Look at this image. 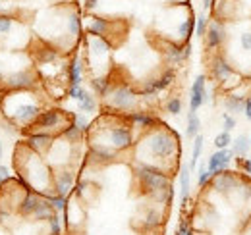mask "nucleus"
Wrapping results in <instances>:
<instances>
[{"label": "nucleus", "instance_id": "nucleus-43", "mask_svg": "<svg viewBox=\"0 0 251 235\" xmlns=\"http://www.w3.org/2000/svg\"><path fill=\"white\" fill-rule=\"evenodd\" d=\"M10 179H12V176H10V168L4 166V164H0V185L8 183Z\"/></svg>", "mask_w": 251, "mask_h": 235}, {"label": "nucleus", "instance_id": "nucleus-11", "mask_svg": "<svg viewBox=\"0 0 251 235\" xmlns=\"http://www.w3.org/2000/svg\"><path fill=\"white\" fill-rule=\"evenodd\" d=\"M209 71H211V77H213L215 81H219L224 89L228 87V81H234L236 87L242 83L240 73H238V71L234 70V66L224 58L222 54H219V52H215L211 62H209Z\"/></svg>", "mask_w": 251, "mask_h": 235}, {"label": "nucleus", "instance_id": "nucleus-7", "mask_svg": "<svg viewBox=\"0 0 251 235\" xmlns=\"http://www.w3.org/2000/svg\"><path fill=\"white\" fill-rule=\"evenodd\" d=\"M141 100L143 98L137 93V87L131 85L129 81H112L106 96L102 98V104L108 114L126 116L133 110H139Z\"/></svg>", "mask_w": 251, "mask_h": 235}, {"label": "nucleus", "instance_id": "nucleus-18", "mask_svg": "<svg viewBox=\"0 0 251 235\" xmlns=\"http://www.w3.org/2000/svg\"><path fill=\"white\" fill-rule=\"evenodd\" d=\"M234 158H236V156H234V152H232L230 148H222V150L211 152V156H209V160H207V170H209V174L215 177L217 174H220V172H226V170L230 168V164H232Z\"/></svg>", "mask_w": 251, "mask_h": 235}, {"label": "nucleus", "instance_id": "nucleus-45", "mask_svg": "<svg viewBox=\"0 0 251 235\" xmlns=\"http://www.w3.org/2000/svg\"><path fill=\"white\" fill-rule=\"evenodd\" d=\"M97 6H99V0H83V8H85V12H93Z\"/></svg>", "mask_w": 251, "mask_h": 235}, {"label": "nucleus", "instance_id": "nucleus-3", "mask_svg": "<svg viewBox=\"0 0 251 235\" xmlns=\"http://www.w3.org/2000/svg\"><path fill=\"white\" fill-rule=\"evenodd\" d=\"M135 141L137 137L131 125L126 121V118L118 114H108V112H104V116L93 121L87 133V143H97V145L112 148L116 152L133 148Z\"/></svg>", "mask_w": 251, "mask_h": 235}, {"label": "nucleus", "instance_id": "nucleus-14", "mask_svg": "<svg viewBox=\"0 0 251 235\" xmlns=\"http://www.w3.org/2000/svg\"><path fill=\"white\" fill-rule=\"evenodd\" d=\"M211 102V93L207 89V75L199 73L193 83H191V91H189V110L197 112L201 106Z\"/></svg>", "mask_w": 251, "mask_h": 235}, {"label": "nucleus", "instance_id": "nucleus-26", "mask_svg": "<svg viewBox=\"0 0 251 235\" xmlns=\"http://www.w3.org/2000/svg\"><path fill=\"white\" fill-rule=\"evenodd\" d=\"M89 85H91V93L97 98H104L110 85H112V79H110V75H99V77L89 79Z\"/></svg>", "mask_w": 251, "mask_h": 235}, {"label": "nucleus", "instance_id": "nucleus-50", "mask_svg": "<svg viewBox=\"0 0 251 235\" xmlns=\"http://www.w3.org/2000/svg\"><path fill=\"white\" fill-rule=\"evenodd\" d=\"M188 235H197V230H195V228H191V230L188 232Z\"/></svg>", "mask_w": 251, "mask_h": 235}, {"label": "nucleus", "instance_id": "nucleus-5", "mask_svg": "<svg viewBox=\"0 0 251 235\" xmlns=\"http://www.w3.org/2000/svg\"><path fill=\"white\" fill-rule=\"evenodd\" d=\"M133 177L137 181V189L141 191V195L149 197L151 201L162 206H168L172 203L174 187L170 174L141 162H133Z\"/></svg>", "mask_w": 251, "mask_h": 235}, {"label": "nucleus", "instance_id": "nucleus-27", "mask_svg": "<svg viewBox=\"0 0 251 235\" xmlns=\"http://www.w3.org/2000/svg\"><path fill=\"white\" fill-rule=\"evenodd\" d=\"M230 150L234 152V156H236V158H246L251 150L250 137H248L246 133H242V135L234 137V139H232V145H230Z\"/></svg>", "mask_w": 251, "mask_h": 235}, {"label": "nucleus", "instance_id": "nucleus-19", "mask_svg": "<svg viewBox=\"0 0 251 235\" xmlns=\"http://www.w3.org/2000/svg\"><path fill=\"white\" fill-rule=\"evenodd\" d=\"M85 62H83V56L79 52H75L74 56L68 58V64H66V81H68V87H77L81 85L83 81V68Z\"/></svg>", "mask_w": 251, "mask_h": 235}, {"label": "nucleus", "instance_id": "nucleus-16", "mask_svg": "<svg viewBox=\"0 0 251 235\" xmlns=\"http://www.w3.org/2000/svg\"><path fill=\"white\" fill-rule=\"evenodd\" d=\"M203 39H205V48H207V50H211V52L219 50L220 47L226 43V39H228L224 22H222V20H213V22H209V27H207V33H205Z\"/></svg>", "mask_w": 251, "mask_h": 235}, {"label": "nucleus", "instance_id": "nucleus-49", "mask_svg": "<svg viewBox=\"0 0 251 235\" xmlns=\"http://www.w3.org/2000/svg\"><path fill=\"white\" fill-rule=\"evenodd\" d=\"M0 235H10L6 230H4V226H2V224H0Z\"/></svg>", "mask_w": 251, "mask_h": 235}, {"label": "nucleus", "instance_id": "nucleus-31", "mask_svg": "<svg viewBox=\"0 0 251 235\" xmlns=\"http://www.w3.org/2000/svg\"><path fill=\"white\" fill-rule=\"evenodd\" d=\"M201 133V119L197 116V112H188V125H186V137L188 139H195Z\"/></svg>", "mask_w": 251, "mask_h": 235}, {"label": "nucleus", "instance_id": "nucleus-8", "mask_svg": "<svg viewBox=\"0 0 251 235\" xmlns=\"http://www.w3.org/2000/svg\"><path fill=\"white\" fill-rule=\"evenodd\" d=\"M72 121L68 112L58 108H43V112L37 116V119L27 127L29 133H52L60 135L62 129Z\"/></svg>", "mask_w": 251, "mask_h": 235}, {"label": "nucleus", "instance_id": "nucleus-25", "mask_svg": "<svg viewBox=\"0 0 251 235\" xmlns=\"http://www.w3.org/2000/svg\"><path fill=\"white\" fill-rule=\"evenodd\" d=\"M97 110H99V98L95 96L91 91L85 89L83 94L77 100V112H83L87 116H93V114H97Z\"/></svg>", "mask_w": 251, "mask_h": 235}, {"label": "nucleus", "instance_id": "nucleus-30", "mask_svg": "<svg viewBox=\"0 0 251 235\" xmlns=\"http://www.w3.org/2000/svg\"><path fill=\"white\" fill-rule=\"evenodd\" d=\"M60 137H62V139H66L68 143H81V141H83V137H85V133H83L81 129H77V127H75V125L70 121V123H68V125L62 129Z\"/></svg>", "mask_w": 251, "mask_h": 235}, {"label": "nucleus", "instance_id": "nucleus-32", "mask_svg": "<svg viewBox=\"0 0 251 235\" xmlns=\"http://www.w3.org/2000/svg\"><path fill=\"white\" fill-rule=\"evenodd\" d=\"M72 118V123L77 127V129H81L83 133H85V137H87V133H89V129H91V118L87 116V114H83V112H72L70 114Z\"/></svg>", "mask_w": 251, "mask_h": 235}, {"label": "nucleus", "instance_id": "nucleus-1", "mask_svg": "<svg viewBox=\"0 0 251 235\" xmlns=\"http://www.w3.org/2000/svg\"><path fill=\"white\" fill-rule=\"evenodd\" d=\"M133 158L135 162L172 174L180 168V135L174 129L158 123L135 141Z\"/></svg>", "mask_w": 251, "mask_h": 235}, {"label": "nucleus", "instance_id": "nucleus-51", "mask_svg": "<svg viewBox=\"0 0 251 235\" xmlns=\"http://www.w3.org/2000/svg\"><path fill=\"white\" fill-rule=\"evenodd\" d=\"M149 235H153V232H151V234H149Z\"/></svg>", "mask_w": 251, "mask_h": 235}, {"label": "nucleus", "instance_id": "nucleus-41", "mask_svg": "<svg viewBox=\"0 0 251 235\" xmlns=\"http://www.w3.org/2000/svg\"><path fill=\"white\" fill-rule=\"evenodd\" d=\"M240 170L246 174L248 177H251V156H246V158H236Z\"/></svg>", "mask_w": 251, "mask_h": 235}, {"label": "nucleus", "instance_id": "nucleus-20", "mask_svg": "<svg viewBox=\"0 0 251 235\" xmlns=\"http://www.w3.org/2000/svg\"><path fill=\"white\" fill-rule=\"evenodd\" d=\"M56 137L58 135H52V133H27V137H25L24 143L31 148L33 152H37L41 156H47V152L50 150Z\"/></svg>", "mask_w": 251, "mask_h": 235}, {"label": "nucleus", "instance_id": "nucleus-15", "mask_svg": "<svg viewBox=\"0 0 251 235\" xmlns=\"http://www.w3.org/2000/svg\"><path fill=\"white\" fill-rule=\"evenodd\" d=\"M75 183H77V177H75V170L74 168L54 170V174H52V189H54L56 195L72 197L74 189H75Z\"/></svg>", "mask_w": 251, "mask_h": 235}, {"label": "nucleus", "instance_id": "nucleus-2", "mask_svg": "<svg viewBox=\"0 0 251 235\" xmlns=\"http://www.w3.org/2000/svg\"><path fill=\"white\" fill-rule=\"evenodd\" d=\"M14 168L18 179L31 191L41 195H52V174L54 170L49 166L47 158L33 152L25 143H20L14 154Z\"/></svg>", "mask_w": 251, "mask_h": 235}, {"label": "nucleus", "instance_id": "nucleus-33", "mask_svg": "<svg viewBox=\"0 0 251 235\" xmlns=\"http://www.w3.org/2000/svg\"><path fill=\"white\" fill-rule=\"evenodd\" d=\"M47 235H62L64 234V220H62V214H52L47 222Z\"/></svg>", "mask_w": 251, "mask_h": 235}, {"label": "nucleus", "instance_id": "nucleus-40", "mask_svg": "<svg viewBox=\"0 0 251 235\" xmlns=\"http://www.w3.org/2000/svg\"><path fill=\"white\" fill-rule=\"evenodd\" d=\"M83 91H85V87H83V85H77V87H68V89H66V96L77 102V100H79V96L83 94Z\"/></svg>", "mask_w": 251, "mask_h": 235}, {"label": "nucleus", "instance_id": "nucleus-46", "mask_svg": "<svg viewBox=\"0 0 251 235\" xmlns=\"http://www.w3.org/2000/svg\"><path fill=\"white\" fill-rule=\"evenodd\" d=\"M215 6V0H203V12L207 14V10H211Z\"/></svg>", "mask_w": 251, "mask_h": 235}, {"label": "nucleus", "instance_id": "nucleus-4", "mask_svg": "<svg viewBox=\"0 0 251 235\" xmlns=\"http://www.w3.org/2000/svg\"><path fill=\"white\" fill-rule=\"evenodd\" d=\"M0 110L14 127L27 129L43 112V102L35 91H10L2 93Z\"/></svg>", "mask_w": 251, "mask_h": 235}, {"label": "nucleus", "instance_id": "nucleus-37", "mask_svg": "<svg viewBox=\"0 0 251 235\" xmlns=\"http://www.w3.org/2000/svg\"><path fill=\"white\" fill-rule=\"evenodd\" d=\"M211 179L213 176L209 174V170H207V164H201L199 166V170H197V187H207L209 183H211Z\"/></svg>", "mask_w": 251, "mask_h": 235}, {"label": "nucleus", "instance_id": "nucleus-28", "mask_svg": "<svg viewBox=\"0 0 251 235\" xmlns=\"http://www.w3.org/2000/svg\"><path fill=\"white\" fill-rule=\"evenodd\" d=\"M203 145H205V137L199 133L195 139H193V148H191V158H189L188 166L191 170V174L195 172L197 164H199V158H201V152H203Z\"/></svg>", "mask_w": 251, "mask_h": 235}, {"label": "nucleus", "instance_id": "nucleus-44", "mask_svg": "<svg viewBox=\"0 0 251 235\" xmlns=\"http://www.w3.org/2000/svg\"><path fill=\"white\" fill-rule=\"evenodd\" d=\"M242 114L246 116L248 121H251V96L246 98V102H244V112H242Z\"/></svg>", "mask_w": 251, "mask_h": 235}, {"label": "nucleus", "instance_id": "nucleus-35", "mask_svg": "<svg viewBox=\"0 0 251 235\" xmlns=\"http://www.w3.org/2000/svg\"><path fill=\"white\" fill-rule=\"evenodd\" d=\"M232 135L228 133V131H220L219 135L215 137V141H213V145H215V148L217 150H222V148H230V145H232Z\"/></svg>", "mask_w": 251, "mask_h": 235}, {"label": "nucleus", "instance_id": "nucleus-13", "mask_svg": "<svg viewBox=\"0 0 251 235\" xmlns=\"http://www.w3.org/2000/svg\"><path fill=\"white\" fill-rule=\"evenodd\" d=\"M126 121L131 125V129H133V133H135V137L139 139L145 131H149V129H153V127H157L158 123H160V119H158L153 112H149V110H145V108H139V110H133V112H129V114H126Z\"/></svg>", "mask_w": 251, "mask_h": 235}, {"label": "nucleus", "instance_id": "nucleus-42", "mask_svg": "<svg viewBox=\"0 0 251 235\" xmlns=\"http://www.w3.org/2000/svg\"><path fill=\"white\" fill-rule=\"evenodd\" d=\"M189 230H191V222H189V218H182V220H180V224H178V228H176V234L174 235H188Z\"/></svg>", "mask_w": 251, "mask_h": 235}, {"label": "nucleus", "instance_id": "nucleus-39", "mask_svg": "<svg viewBox=\"0 0 251 235\" xmlns=\"http://www.w3.org/2000/svg\"><path fill=\"white\" fill-rule=\"evenodd\" d=\"M240 48L244 52H251V31H242L240 33Z\"/></svg>", "mask_w": 251, "mask_h": 235}, {"label": "nucleus", "instance_id": "nucleus-29", "mask_svg": "<svg viewBox=\"0 0 251 235\" xmlns=\"http://www.w3.org/2000/svg\"><path fill=\"white\" fill-rule=\"evenodd\" d=\"M162 108H164V112L170 114V116H180L182 110H184V100H182V96H178V94L168 96V98L164 100Z\"/></svg>", "mask_w": 251, "mask_h": 235}, {"label": "nucleus", "instance_id": "nucleus-17", "mask_svg": "<svg viewBox=\"0 0 251 235\" xmlns=\"http://www.w3.org/2000/svg\"><path fill=\"white\" fill-rule=\"evenodd\" d=\"M114 22L112 20H106V18H100V16H87L85 18V24H83V31L87 35H93V37H102V39H108L112 37V31H114Z\"/></svg>", "mask_w": 251, "mask_h": 235}, {"label": "nucleus", "instance_id": "nucleus-24", "mask_svg": "<svg viewBox=\"0 0 251 235\" xmlns=\"http://www.w3.org/2000/svg\"><path fill=\"white\" fill-rule=\"evenodd\" d=\"M246 98L248 96H244V94H238L236 91H230V93H226V96L222 98V106H224V110L228 112V114H240V112H244V102H246Z\"/></svg>", "mask_w": 251, "mask_h": 235}, {"label": "nucleus", "instance_id": "nucleus-22", "mask_svg": "<svg viewBox=\"0 0 251 235\" xmlns=\"http://www.w3.org/2000/svg\"><path fill=\"white\" fill-rule=\"evenodd\" d=\"M162 205H151L145 208V214H143V220H141V230L151 234L160 228V224L164 222V212H162Z\"/></svg>", "mask_w": 251, "mask_h": 235}, {"label": "nucleus", "instance_id": "nucleus-6", "mask_svg": "<svg viewBox=\"0 0 251 235\" xmlns=\"http://www.w3.org/2000/svg\"><path fill=\"white\" fill-rule=\"evenodd\" d=\"M81 48H83V62L87 64L91 77L108 75L112 62V43L102 37L83 35Z\"/></svg>", "mask_w": 251, "mask_h": 235}, {"label": "nucleus", "instance_id": "nucleus-12", "mask_svg": "<svg viewBox=\"0 0 251 235\" xmlns=\"http://www.w3.org/2000/svg\"><path fill=\"white\" fill-rule=\"evenodd\" d=\"M160 50H162L166 68L178 70L191 56V41L182 45V43H176L172 39H166V41H160Z\"/></svg>", "mask_w": 251, "mask_h": 235}, {"label": "nucleus", "instance_id": "nucleus-23", "mask_svg": "<svg viewBox=\"0 0 251 235\" xmlns=\"http://www.w3.org/2000/svg\"><path fill=\"white\" fill-rule=\"evenodd\" d=\"M178 181H180V205L186 208L189 203V195H191V170L184 162L178 168Z\"/></svg>", "mask_w": 251, "mask_h": 235}, {"label": "nucleus", "instance_id": "nucleus-36", "mask_svg": "<svg viewBox=\"0 0 251 235\" xmlns=\"http://www.w3.org/2000/svg\"><path fill=\"white\" fill-rule=\"evenodd\" d=\"M209 18H207V14L203 12V14H199L197 18H195V35L197 37H205V33H207V27H209Z\"/></svg>", "mask_w": 251, "mask_h": 235}, {"label": "nucleus", "instance_id": "nucleus-52", "mask_svg": "<svg viewBox=\"0 0 251 235\" xmlns=\"http://www.w3.org/2000/svg\"><path fill=\"white\" fill-rule=\"evenodd\" d=\"M250 141H251V137H250Z\"/></svg>", "mask_w": 251, "mask_h": 235}, {"label": "nucleus", "instance_id": "nucleus-21", "mask_svg": "<svg viewBox=\"0 0 251 235\" xmlns=\"http://www.w3.org/2000/svg\"><path fill=\"white\" fill-rule=\"evenodd\" d=\"M118 156L116 150L108 147H102V145H97V143H89V152H87V160L95 164V166H104V164H110L114 162Z\"/></svg>", "mask_w": 251, "mask_h": 235}, {"label": "nucleus", "instance_id": "nucleus-38", "mask_svg": "<svg viewBox=\"0 0 251 235\" xmlns=\"http://www.w3.org/2000/svg\"><path fill=\"white\" fill-rule=\"evenodd\" d=\"M236 118L232 116V114H228V112H222V131H232L234 127H236Z\"/></svg>", "mask_w": 251, "mask_h": 235}, {"label": "nucleus", "instance_id": "nucleus-34", "mask_svg": "<svg viewBox=\"0 0 251 235\" xmlns=\"http://www.w3.org/2000/svg\"><path fill=\"white\" fill-rule=\"evenodd\" d=\"M47 199H49V203H50L52 210H54L56 214H64V210H66V206H68V199H70V197H62V195L52 193V195H47Z\"/></svg>", "mask_w": 251, "mask_h": 235}, {"label": "nucleus", "instance_id": "nucleus-10", "mask_svg": "<svg viewBox=\"0 0 251 235\" xmlns=\"http://www.w3.org/2000/svg\"><path fill=\"white\" fill-rule=\"evenodd\" d=\"M77 143H68L60 135L54 139L50 150L47 152V162L52 170H60V168H72V160H74V147Z\"/></svg>", "mask_w": 251, "mask_h": 235}, {"label": "nucleus", "instance_id": "nucleus-9", "mask_svg": "<svg viewBox=\"0 0 251 235\" xmlns=\"http://www.w3.org/2000/svg\"><path fill=\"white\" fill-rule=\"evenodd\" d=\"M176 81V70H170V68H164L158 75L155 77H149V79H143L139 85H137V93L141 94L143 100L147 98H155L158 94H162L164 91L174 85Z\"/></svg>", "mask_w": 251, "mask_h": 235}, {"label": "nucleus", "instance_id": "nucleus-48", "mask_svg": "<svg viewBox=\"0 0 251 235\" xmlns=\"http://www.w3.org/2000/svg\"><path fill=\"white\" fill-rule=\"evenodd\" d=\"M172 4H188V0H170Z\"/></svg>", "mask_w": 251, "mask_h": 235}, {"label": "nucleus", "instance_id": "nucleus-47", "mask_svg": "<svg viewBox=\"0 0 251 235\" xmlns=\"http://www.w3.org/2000/svg\"><path fill=\"white\" fill-rule=\"evenodd\" d=\"M2 158H4V143L0 141V160H2Z\"/></svg>", "mask_w": 251, "mask_h": 235}]
</instances>
